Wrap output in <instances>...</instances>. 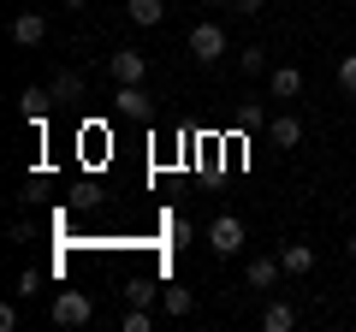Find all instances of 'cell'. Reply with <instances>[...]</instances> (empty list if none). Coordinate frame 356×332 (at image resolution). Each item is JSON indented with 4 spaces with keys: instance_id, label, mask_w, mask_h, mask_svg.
<instances>
[{
    "instance_id": "1",
    "label": "cell",
    "mask_w": 356,
    "mask_h": 332,
    "mask_svg": "<svg viewBox=\"0 0 356 332\" xmlns=\"http://www.w3.org/2000/svg\"><path fill=\"white\" fill-rule=\"evenodd\" d=\"M191 60L196 65H220V60H226V24L202 18V24L191 30Z\"/></svg>"
},
{
    "instance_id": "2",
    "label": "cell",
    "mask_w": 356,
    "mask_h": 332,
    "mask_svg": "<svg viewBox=\"0 0 356 332\" xmlns=\"http://www.w3.org/2000/svg\"><path fill=\"white\" fill-rule=\"evenodd\" d=\"M54 326H89L95 320V303H89V291H54Z\"/></svg>"
},
{
    "instance_id": "3",
    "label": "cell",
    "mask_w": 356,
    "mask_h": 332,
    "mask_svg": "<svg viewBox=\"0 0 356 332\" xmlns=\"http://www.w3.org/2000/svg\"><path fill=\"white\" fill-rule=\"evenodd\" d=\"M113 119L149 125V119H154V101H149V90H143V83H119V90H113Z\"/></svg>"
},
{
    "instance_id": "4",
    "label": "cell",
    "mask_w": 356,
    "mask_h": 332,
    "mask_svg": "<svg viewBox=\"0 0 356 332\" xmlns=\"http://www.w3.org/2000/svg\"><path fill=\"white\" fill-rule=\"evenodd\" d=\"M208 249H214L220 261L243 256V219H238V214H220L214 226H208Z\"/></svg>"
},
{
    "instance_id": "5",
    "label": "cell",
    "mask_w": 356,
    "mask_h": 332,
    "mask_svg": "<svg viewBox=\"0 0 356 332\" xmlns=\"http://www.w3.org/2000/svg\"><path fill=\"white\" fill-rule=\"evenodd\" d=\"M280 279H285V261L280 256H250V261H243V285H250V291H273Z\"/></svg>"
},
{
    "instance_id": "6",
    "label": "cell",
    "mask_w": 356,
    "mask_h": 332,
    "mask_svg": "<svg viewBox=\"0 0 356 332\" xmlns=\"http://www.w3.org/2000/svg\"><path fill=\"white\" fill-rule=\"evenodd\" d=\"M107 77H113V83H143V77H149V60H143L137 48H119V53H107Z\"/></svg>"
},
{
    "instance_id": "7",
    "label": "cell",
    "mask_w": 356,
    "mask_h": 332,
    "mask_svg": "<svg viewBox=\"0 0 356 332\" xmlns=\"http://www.w3.org/2000/svg\"><path fill=\"white\" fill-rule=\"evenodd\" d=\"M13 42L18 48H42V42H48V18L42 13H18L13 18Z\"/></svg>"
},
{
    "instance_id": "8",
    "label": "cell",
    "mask_w": 356,
    "mask_h": 332,
    "mask_svg": "<svg viewBox=\"0 0 356 332\" xmlns=\"http://www.w3.org/2000/svg\"><path fill=\"white\" fill-rule=\"evenodd\" d=\"M267 142H273V149H297V142H303V119L273 113V119H267Z\"/></svg>"
},
{
    "instance_id": "9",
    "label": "cell",
    "mask_w": 356,
    "mask_h": 332,
    "mask_svg": "<svg viewBox=\"0 0 356 332\" xmlns=\"http://www.w3.org/2000/svg\"><path fill=\"white\" fill-rule=\"evenodd\" d=\"M267 83H273L280 101H297V95H303V72H297V65H267Z\"/></svg>"
},
{
    "instance_id": "10",
    "label": "cell",
    "mask_w": 356,
    "mask_h": 332,
    "mask_svg": "<svg viewBox=\"0 0 356 332\" xmlns=\"http://www.w3.org/2000/svg\"><path fill=\"white\" fill-rule=\"evenodd\" d=\"M280 261H285V279H309V273H315V249H309V243H285Z\"/></svg>"
},
{
    "instance_id": "11",
    "label": "cell",
    "mask_w": 356,
    "mask_h": 332,
    "mask_svg": "<svg viewBox=\"0 0 356 332\" xmlns=\"http://www.w3.org/2000/svg\"><path fill=\"white\" fill-rule=\"evenodd\" d=\"M77 154H83L89 166H102L107 160V125H83L77 131Z\"/></svg>"
},
{
    "instance_id": "12",
    "label": "cell",
    "mask_w": 356,
    "mask_h": 332,
    "mask_svg": "<svg viewBox=\"0 0 356 332\" xmlns=\"http://www.w3.org/2000/svg\"><path fill=\"white\" fill-rule=\"evenodd\" d=\"M54 101L60 107H72V101H83V72H72V65H65V72H54Z\"/></svg>"
},
{
    "instance_id": "13",
    "label": "cell",
    "mask_w": 356,
    "mask_h": 332,
    "mask_svg": "<svg viewBox=\"0 0 356 332\" xmlns=\"http://www.w3.org/2000/svg\"><path fill=\"white\" fill-rule=\"evenodd\" d=\"M125 13H131V24H137V30H154L166 18V0H125Z\"/></svg>"
},
{
    "instance_id": "14",
    "label": "cell",
    "mask_w": 356,
    "mask_h": 332,
    "mask_svg": "<svg viewBox=\"0 0 356 332\" xmlns=\"http://www.w3.org/2000/svg\"><path fill=\"white\" fill-rule=\"evenodd\" d=\"M18 101H24V119H30V125H42V119H48V107H60V101H54V90H24Z\"/></svg>"
},
{
    "instance_id": "15",
    "label": "cell",
    "mask_w": 356,
    "mask_h": 332,
    "mask_svg": "<svg viewBox=\"0 0 356 332\" xmlns=\"http://www.w3.org/2000/svg\"><path fill=\"white\" fill-rule=\"evenodd\" d=\"M161 308H166V315H172V320H184V315H191V308H196V297L184 291V285H166V291H161Z\"/></svg>"
},
{
    "instance_id": "16",
    "label": "cell",
    "mask_w": 356,
    "mask_h": 332,
    "mask_svg": "<svg viewBox=\"0 0 356 332\" xmlns=\"http://www.w3.org/2000/svg\"><path fill=\"white\" fill-rule=\"evenodd\" d=\"M261 326H267V332H291V326H297V308H291V303H267V308H261Z\"/></svg>"
},
{
    "instance_id": "17",
    "label": "cell",
    "mask_w": 356,
    "mask_h": 332,
    "mask_svg": "<svg viewBox=\"0 0 356 332\" xmlns=\"http://www.w3.org/2000/svg\"><path fill=\"white\" fill-rule=\"evenodd\" d=\"M267 119L273 113H267L261 101H238V131H267Z\"/></svg>"
},
{
    "instance_id": "18",
    "label": "cell",
    "mask_w": 356,
    "mask_h": 332,
    "mask_svg": "<svg viewBox=\"0 0 356 332\" xmlns=\"http://www.w3.org/2000/svg\"><path fill=\"white\" fill-rule=\"evenodd\" d=\"M238 72H250V77H261V72H267V48H261V42L238 48Z\"/></svg>"
},
{
    "instance_id": "19",
    "label": "cell",
    "mask_w": 356,
    "mask_h": 332,
    "mask_svg": "<svg viewBox=\"0 0 356 332\" xmlns=\"http://www.w3.org/2000/svg\"><path fill=\"white\" fill-rule=\"evenodd\" d=\"M119 326H125V332H154V315H149V303H131Z\"/></svg>"
},
{
    "instance_id": "20",
    "label": "cell",
    "mask_w": 356,
    "mask_h": 332,
    "mask_svg": "<svg viewBox=\"0 0 356 332\" xmlns=\"http://www.w3.org/2000/svg\"><path fill=\"white\" fill-rule=\"evenodd\" d=\"M154 297H161V285H154V279H131L125 285V303H154Z\"/></svg>"
},
{
    "instance_id": "21",
    "label": "cell",
    "mask_w": 356,
    "mask_h": 332,
    "mask_svg": "<svg viewBox=\"0 0 356 332\" xmlns=\"http://www.w3.org/2000/svg\"><path fill=\"white\" fill-rule=\"evenodd\" d=\"M339 90L356 95V53H344V60H339Z\"/></svg>"
},
{
    "instance_id": "22",
    "label": "cell",
    "mask_w": 356,
    "mask_h": 332,
    "mask_svg": "<svg viewBox=\"0 0 356 332\" xmlns=\"http://www.w3.org/2000/svg\"><path fill=\"white\" fill-rule=\"evenodd\" d=\"M226 6H232V13H243V18H255V13L267 6V0H226Z\"/></svg>"
},
{
    "instance_id": "23",
    "label": "cell",
    "mask_w": 356,
    "mask_h": 332,
    "mask_svg": "<svg viewBox=\"0 0 356 332\" xmlns=\"http://www.w3.org/2000/svg\"><path fill=\"white\" fill-rule=\"evenodd\" d=\"M60 6H72V13H83V6H89V0H60Z\"/></svg>"
},
{
    "instance_id": "24",
    "label": "cell",
    "mask_w": 356,
    "mask_h": 332,
    "mask_svg": "<svg viewBox=\"0 0 356 332\" xmlns=\"http://www.w3.org/2000/svg\"><path fill=\"white\" fill-rule=\"evenodd\" d=\"M344 256H350V261H356V238H350V243H344Z\"/></svg>"
}]
</instances>
